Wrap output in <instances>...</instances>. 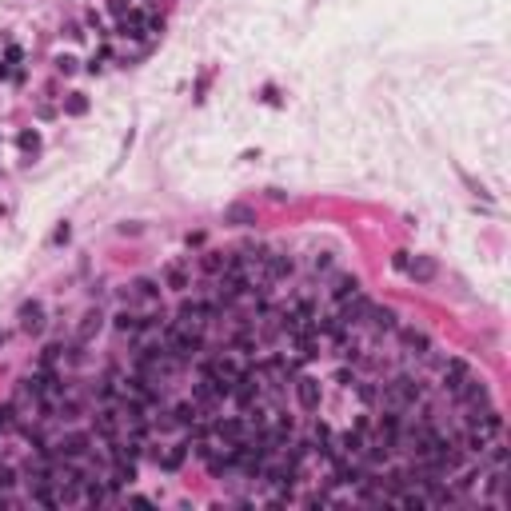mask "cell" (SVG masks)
Listing matches in <instances>:
<instances>
[{
    "mask_svg": "<svg viewBox=\"0 0 511 511\" xmlns=\"http://www.w3.org/2000/svg\"><path fill=\"white\" fill-rule=\"evenodd\" d=\"M164 288L156 279H132L124 288V308H160Z\"/></svg>",
    "mask_w": 511,
    "mask_h": 511,
    "instance_id": "1",
    "label": "cell"
},
{
    "mask_svg": "<svg viewBox=\"0 0 511 511\" xmlns=\"http://www.w3.org/2000/svg\"><path fill=\"white\" fill-rule=\"evenodd\" d=\"M292 395H296V403H300V412H316L320 408V384L312 379V375H296V384H292Z\"/></svg>",
    "mask_w": 511,
    "mask_h": 511,
    "instance_id": "2",
    "label": "cell"
},
{
    "mask_svg": "<svg viewBox=\"0 0 511 511\" xmlns=\"http://www.w3.org/2000/svg\"><path fill=\"white\" fill-rule=\"evenodd\" d=\"M160 284L172 288V292H188V288H192V264H168Z\"/></svg>",
    "mask_w": 511,
    "mask_h": 511,
    "instance_id": "3",
    "label": "cell"
},
{
    "mask_svg": "<svg viewBox=\"0 0 511 511\" xmlns=\"http://www.w3.org/2000/svg\"><path fill=\"white\" fill-rule=\"evenodd\" d=\"M21 327L24 332H40V327H45V308H40L36 300L21 308Z\"/></svg>",
    "mask_w": 511,
    "mask_h": 511,
    "instance_id": "4",
    "label": "cell"
},
{
    "mask_svg": "<svg viewBox=\"0 0 511 511\" xmlns=\"http://www.w3.org/2000/svg\"><path fill=\"white\" fill-rule=\"evenodd\" d=\"M60 108H64V116H84V112H88V96H84V92H68Z\"/></svg>",
    "mask_w": 511,
    "mask_h": 511,
    "instance_id": "5",
    "label": "cell"
},
{
    "mask_svg": "<svg viewBox=\"0 0 511 511\" xmlns=\"http://www.w3.org/2000/svg\"><path fill=\"white\" fill-rule=\"evenodd\" d=\"M16 144H21L24 156H36V152H40V132H36V128H32V132H21V140H16Z\"/></svg>",
    "mask_w": 511,
    "mask_h": 511,
    "instance_id": "6",
    "label": "cell"
},
{
    "mask_svg": "<svg viewBox=\"0 0 511 511\" xmlns=\"http://www.w3.org/2000/svg\"><path fill=\"white\" fill-rule=\"evenodd\" d=\"M436 276V264H432V260H416V264H412V279H432Z\"/></svg>",
    "mask_w": 511,
    "mask_h": 511,
    "instance_id": "7",
    "label": "cell"
},
{
    "mask_svg": "<svg viewBox=\"0 0 511 511\" xmlns=\"http://www.w3.org/2000/svg\"><path fill=\"white\" fill-rule=\"evenodd\" d=\"M4 340H8V336H4V332H0V348H4Z\"/></svg>",
    "mask_w": 511,
    "mask_h": 511,
    "instance_id": "8",
    "label": "cell"
}]
</instances>
